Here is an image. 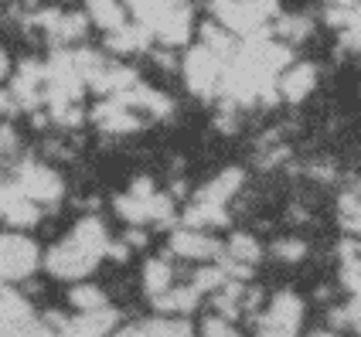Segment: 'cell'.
I'll return each instance as SVG.
<instances>
[{
  "label": "cell",
  "instance_id": "6da1fadb",
  "mask_svg": "<svg viewBox=\"0 0 361 337\" xmlns=\"http://www.w3.org/2000/svg\"><path fill=\"white\" fill-rule=\"evenodd\" d=\"M106 249H109V232L96 215H89V219H82L75 225L72 238L59 242L44 256V266L59 279H82L96 269V262L106 256Z\"/></svg>",
  "mask_w": 361,
  "mask_h": 337
},
{
  "label": "cell",
  "instance_id": "7a4b0ae2",
  "mask_svg": "<svg viewBox=\"0 0 361 337\" xmlns=\"http://www.w3.org/2000/svg\"><path fill=\"white\" fill-rule=\"evenodd\" d=\"M116 212H120V219L133 221V225H143V221H161V225H167V221L174 219V201L167 198V195H157L150 178H140L126 195L116 198Z\"/></svg>",
  "mask_w": 361,
  "mask_h": 337
},
{
  "label": "cell",
  "instance_id": "3957f363",
  "mask_svg": "<svg viewBox=\"0 0 361 337\" xmlns=\"http://www.w3.org/2000/svg\"><path fill=\"white\" fill-rule=\"evenodd\" d=\"M41 262L38 245L27 235H0V279L4 283H18L27 279Z\"/></svg>",
  "mask_w": 361,
  "mask_h": 337
},
{
  "label": "cell",
  "instance_id": "277c9868",
  "mask_svg": "<svg viewBox=\"0 0 361 337\" xmlns=\"http://www.w3.org/2000/svg\"><path fill=\"white\" fill-rule=\"evenodd\" d=\"M303 303L297 293H276L266 314L256 317V334L259 337H293L300 327Z\"/></svg>",
  "mask_w": 361,
  "mask_h": 337
},
{
  "label": "cell",
  "instance_id": "5b68a950",
  "mask_svg": "<svg viewBox=\"0 0 361 337\" xmlns=\"http://www.w3.org/2000/svg\"><path fill=\"white\" fill-rule=\"evenodd\" d=\"M14 188L27 201H44V204H55L61 198V180L51 167H44L38 160H24L18 171H14Z\"/></svg>",
  "mask_w": 361,
  "mask_h": 337
},
{
  "label": "cell",
  "instance_id": "8992f818",
  "mask_svg": "<svg viewBox=\"0 0 361 337\" xmlns=\"http://www.w3.org/2000/svg\"><path fill=\"white\" fill-rule=\"evenodd\" d=\"M221 72H225V59L212 55L204 44L184 59V79L195 96H215L221 85Z\"/></svg>",
  "mask_w": 361,
  "mask_h": 337
},
{
  "label": "cell",
  "instance_id": "52a82bcc",
  "mask_svg": "<svg viewBox=\"0 0 361 337\" xmlns=\"http://www.w3.org/2000/svg\"><path fill=\"white\" fill-rule=\"evenodd\" d=\"M35 24L44 27L55 41H79V38H85V27H89V20L82 18V14L59 11V7H48V11L35 14Z\"/></svg>",
  "mask_w": 361,
  "mask_h": 337
},
{
  "label": "cell",
  "instance_id": "ba28073f",
  "mask_svg": "<svg viewBox=\"0 0 361 337\" xmlns=\"http://www.w3.org/2000/svg\"><path fill=\"white\" fill-rule=\"evenodd\" d=\"M14 102L24 109H35L44 102V65L41 61H20L14 75Z\"/></svg>",
  "mask_w": 361,
  "mask_h": 337
},
{
  "label": "cell",
  "instance_id": "9c48e42d",
  "mask_svg": "<svg viewBox=\"0 0 361 337\" xmlns=\"http://www.w3.org/2000/svg\"><path fill=\"white\" fill-rule=\"evenodd\" d=\"M171 249L184 259H219L221 256V242H215L212 235H204L198 228H178L171 235Z\"/></svg>",
  "mask_w": 361,
  "mask_h": 337
},
{
  "label": "cell",
  "instance_id": "30bf717a",
  "mask_svg": "<svg viewBox=\"0 0 361 337\" xmlns=\"http://www.w3.org/2000/svg\"><path fill=\"white\" fill-rule=\"evenodd\" d=\"M212 11H215V20L219 27H225L228 35H256L262 31V24H256V18L242 7V0H212Z\"/></svg>",
  "mask_w": 361,
  "mask_h": 337
},
{
  "label": "cell",
  "instance_id": "8fae6325",
  "mask_svg": "<svg viewBox=\"0 0 361 337\" xmlns=\"http://www.w3.org/2000/svg\"><path fill=\"white\" fill-rule=\"evenodd\" d=\"M92 119H96V126L106 130V133H130V130L140 126V116H137L130 106H123V102H116V99L99 102V106L92 109Z\"/></svg>",
  "mask_w": 361,
  "mask_h": 337
},
{
  "label": "cell",
  "instance_id": "7c38bea8",
  "mask_svg": "<svg viewBox=\"0 0 361 337\" xmlns=\"http://www.w3.org/2000/svg\"><path fill=\"white\" fill-rule=\"evenodd\" d=\"M113 324H116V314H113L109 307H102V310L82 314V317H75V320H65L55 337H106Z\"/></svg>",
  "mask_w": 361,
  "mask_h": 337
},
{
  "label": "cell",
  "instance_id": "4fadbf2b",
  "mask_svg": "<svg viewBox=\"0 0 361 337\" xmlns=\"http://www.w3.org/2000/svg\"><path fill=\"white\" fill-rule=\"evenodd\" d=\"M314 85H317V68H314L310 61H300V65L286 68L280 79H276L280 96L283 99H290V102H300L307 92H314Z\"/></svg>",
  "mask_w": 361,
  "mask_h": 337
},
{
  "label": "cell",
  "instance_id": "5bb4252c",
  "mask_svg": "<svg viewBox=\"0 0 361 337\" xmlns=\"http://www.w3.org/2000/svg\"><path fill=\"white\" fill-rule=\"evenodd\" d=\"M242 188V171H221L215 180H208L204 188H201L195 201L198 204H219L225 208V201H232V195Z\"/></svg>",
  "mask_w": 361,
  "mask_h": 337
},
{
  "label": "cell",
  "instance_id": "9a60e30c",
  "mask_svg": "<svg viewBox=\"0 0 361 337\" xmlns=\"http://www.w3.org/2000/svg\"><path fill=\"white\" fill-rule=\"evenodd\" d=\"M126 4L133 7V14L140 18V24L150 31V35H154L164 20L174 14V11L184 7V0H126Z\"/></svg>",
  "mask_w": 361,
  "mask_h": 337
},
{
  "label": "cell",
  "instance_id": "2e32d148",
  "mask_svg": "<svg viewBox=\"0 0 361 337\" xmlns=\"http://www.w3.org/2000/svg\"><path fill=\"white\" fill-rule=\"evenodd\" d=\"M38 219H41V208L35 201H27L18 188L11 184V188H7V204H4V221L14 225V228H27V225H35Z\"/></svg>",
  "mask_w": 361,
  "mask_h": 337
},
{
  "label": "cell",
  "instance_id": "e0dca14e",
  "mask_svg": "<svg viewBox=\"0 0 361 337\" xmlns=\"http://www.w3.org/2000/svg\"><path fill=\"white\" fill-rule=\"evenodd\" d=\"M113 51H120V55H130V51H143L147 44H150V31L143 27V24H123L116 31H109V41H106Z\"/></svg>",
  "mask_w": 361,
  "mask_h": 337
},
{
  "label": "cell",
  "instance_id": "ac0fdd59",
  "mask_svg": "<svg viewBox=\"0 0 361 337\" xmlns=\"http://www.w3.org/2000/svg\"><path fill=\"white\" fill-rule=\"evenodd\" d=\"M143 286H147V293L157 300L161 293H167L171 286H174V269H171V262L167 259H150L147 266H143Z\"/></svg>",
  "mask_w": 361,
  "mask_h": 337
},
{
  "label": "cell",
  "instance_id": "d6986e66",
  "mask_svg": "<svg viewBox=\"0 0 361 337\" xmlns=\"http://www.w3.org/2000/svg\"><path fill=\"white\" fill-rule=\"evenodd\" d=\"M198 290L195 286H171L167 293L157 297V310L164 314H188V310H195L198 307Z\"/></svg>",
  "mask_w": 361,
  "mask_h": 337
},
{
  "label": "cell",
  "instance_id": "ffe728a7",
  "mask_svg": "<svg viewBox=\"0 0 361 337\" xmlns=\"http://www.w3.org/2000/svg\"><path fill=\"white\" fill-rule=\"evenodd\" d=\"M89 18L106 31H116L126 24V11H123L120 0H89Z\"/></svg>",
  "mask_w": 361,
  "mask_h": 337
},
{
  "label": "cell",
  "instance_id": "44dd1931",
  "mask_svg": "<svg viewBox=\"0 0 361 337\" xmlns=\"http://www.w3.org/2000/svg\"><path fill=\"white\" fill-rule=\"evenodd\" d=\"M225 252L228 256L225 259H232V262H242V266H256L262 259V249H259V242L256 238H249V235H232V242L225 245Z\"/></svg>",
  "mask_w": 361,
  "mask_h": 337
},
{
  "label": "cell",
  "instance_id": "7402d4cb",
  "mask_svg": "<svg viewBox=\"0 0 361 337\" xmlns=\"http://www.w3.org/2000/svg\"><path fill=\"white\" fill-rule=\"evenodd\" d=\"M68 300H72V307L82 310V314H92V310H102V307H106V293H102L96 283H82V286H75V290L68 293Z\"/></svg>",
  "mask_w": 361,
  "mask_h": 337
},
{
  "label": "cell",
  "instance_id": "603a6c76",
  "mask_svg": "<svg viewBox=\"0 0 361 337\" xmlns=\"http://www.w3.org/2000/svg\"><path fill=\"white\" fill-rule=\"evenodd\" d=\"M133 337H191L184 324H171V320H157V324H143L133 327Z\"/></svg>",
  "mask_w": 361,
  "mask_h": 337
},
{
  "label": "cell",
  "instance_id": "cb8c5ba5",
  "mask_svg": "<svg viewBox=\"0 0 361 337\" xmlns=\"http://www.w3.org/2000/svg\"><path fill=\"white\" fill-rule=\"evenodd\" d=\"M225 283H228L225 269H221V266H208V269H201L198 276H195V290H198V293H219Z\"/></svg>",
  "mask_w": 361,
  "mask_h": 337
},
{
  "label": "cell",
  "instance_id": "d4e9b609",
  "mask_svg": "<svg viewBox=\"0 0 361 337\" xmlns=\"http://www.w3.org/2000/svg\"><path fill=\"white\" fill-rule=\"evenodd\" d=\"M242 7L256 18V24H262L266 27V20L276 18V11H280V4L276 0H242Z\"/></svg>",
  "mask_w": 361,
  "mask_h": 337
},
{
  "label": "cell",
  "instance_id": "484cf974",
  "mask_svg": "<svg viewBox=\"0 0 361 337\" xmlns=\"http://www.w3.org/2000/svg\"><path fill=\"white\" fill-rule=\"evenodd\" d=\"M310 31V20L307 18H283L280 20V35L283 38H293V41H303Z\"/></svg>",
  "mask_w": 361,
  "mask_h": 337
},
{
  "label": "cell",
  "instance_id": "4316f807",
  "mask_svg": "<svg viewBox=\"0 0 361 337\" xmlns=\"http://www.w3.org/2000/svg\"><path fill=\"white\" fill-rule=\"evenodd\" d=\"M303 252H307V245H303V242H297V238H290V242H280V245H276V256L290 259V262H297Z\"/></svg>",
  "mask_w": 361,
  "mask_h": 337
},
{
  "label": "cell",
  "instance_id": "83f0119b",
  "mask_svg": "<svg viewBox=\"0 0 361 337\" xmlns=\"http://www.w3.org/2000/svg\"><path fill=\"white\" fill-rule=\"evenodd\" d=\"M7 65H11V61H7V51H4V48H0V79H4V75H7V72H11V68H7Z\"/></svg>",
  "mask_w": 361,
  "mask_h": 337
},
{
  "label": "cell",
  "instance_id": "f1b7e54d",
  "mask_svg": "<svg viewBox=\"0 0 361 337\" xmlns=\"http://www.w3.org/2000/svg\"><path fill=\"white\" fill-rule=\"evenodd\" d=\"M4 204H7V188L0 184V221H4Z\"/></svg>",
  "mask_w": 361,
  "mask_h": 337
},
{
  "label": "cell",
  "instance_id": "f546056e",
  "mask_svg": "<svg viewBox=\"0 0 361 337\" xmlns=\"http://www.w3.org/2000/svg\"><path fill=\"white\" fill-rule=\"evenodd\" d=\"M310 337H348V334H338V331H314Z\"/></svg>",
  "mask_w": 361,
  "mask_h": 337
},
{
  "label": "cell",
  "instance_id": "4dcf8cb0",
  "mask_svg": "<svg viewBox=\"0 0 361 337\" xmlns=\"http://www.w3.org/2000/svg\"><path fill=\"white\" fill-rule=\"evenodd\" d=\"M334 7H351V0H331Z\"/></svg>",
  "mask_w": 361,
  "mask_h": 337
},
{
  "label": "cell",
  "instance_id": "1f68e13d",
  "mask_svg": "<svg viewBox=\"0 0 361 337\" xmlns=\"http://www.w3.org/2000/svg\"><path fill=\"white\" fill-rule=\"evenodd\" d=\"M4 109H7V96L0 92V113H4Z\"/></svg>",
  "mask_w": 361,
  "mask_h": 337
},
{
  "label": "cell",
  "instance_id": "d6a6232c",
  "mask_svg": "<svg viewBox=\"0 0 361 337\" xmlns=\"http://www.w3.org/2000/svg\"><path fill=\"white\" fill-rule=\"evenodd\" d=\"M0 154H4V143H0Z\"/></svg>",
  "mask_w": 361,
  "mask_h": 337
}]
</instances>
